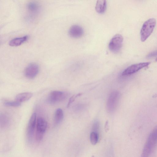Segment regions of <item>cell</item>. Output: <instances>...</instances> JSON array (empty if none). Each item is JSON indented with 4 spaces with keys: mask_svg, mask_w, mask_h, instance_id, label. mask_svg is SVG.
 Returning a JSON list of instances; mask_svg holds the SVG:
<instances>
[{
    "mask_svg": "<svg viewBox=\"0 0 157 157\" xmlns=\"http://www.w3.org/2000/svg\"><path fill=\"white\" fill-rule=\"evenodd\" d=\"M99 128V123L98 121H95L93 125L92 130L93 131L98 132Z\"/></svg>",
    "mask_w": 157,
    "mask_h": 157,
    "instance_id": "cell-19",
    "label": "cell"
},
{
    "mask_svg": "<svg viewBox=\"0 0 157 157\" xmlns=\"http://www.w3.org/2000/svg\"><path fill=\"white\" fill-rule=\"evenodd\" d=\"M63 110L60 108H58L55 111L54 122L55 124H59L63 120Z\"/></svg>",
    "mask_w": 157,
    "mask_h": 157,
    "instance_id": "cell-15",
    "label": "cell"
},
{
    "mask_svg": "<svg viewBox=\"0 0 157 157\" xmlns=\"http://www.w3.org/2000/svg\"><path fill=\"white\" fill-rule=\"evenodd\" d=\"M67 96V94L65 92L58 90L53 91L49 94L48 101L50 103L55 104L64 100Z\"/></svg>",
    "mask_w": 157,
    "mask_h": 157,
    "instance_id": "cell-6",
    "label": "cell"
},
{
    "mask_svg": "<svg viewBox=\"0 0 157 157\" xmlns=\"http://www.w3.org/2000/svg\"><path fill=\"white\" fill-rule=\"evenodd\" d=\"M36 115L35 113H33L29 120L27 129V136L29 141H31L33 136L34 132L36 123Z\"/></svg>",
    "mask_w": 157,
    "mask_h": 157,
    "instance_id": "cell-9",
    "label": "cell"
},
{
    "mask_svg": "<svg viewBox=\"0 0 157 157\" xmlns=\"http://www.w3.org/2000/svg\"><path fill=\"white\" fill-rule=\"evenodd\" d=\"M109 129L108 121H107L106 122L105 125V129L106 132L109 130Z\"/></svg>",
    "mask_w": 157,
    "mask_h": 157,
    "instance_id": "cell-21",
    "label": "cell"
},
{
    "mask_svg": "<svg viewBox=\"0 0 157 157\" xmlns=\"http://www.w3.org/2000/svg\"><path fill=\"white\" fill-rule=\"evenodd\" d=\"M150 62L140 63L135 64L129 66L122 73V75H128L136 72L143 68L147 67L150 64Z\"/></svg>",
    "mask_w": 157,
    "mask_h": 157,
    "instance_id": "cell-7",
    "label": "cell"
},
{
    "mask_svg": "<svg viewBox=\"0 0 157 157\" xmlns=\"http://www.w3.org/2000/svg\"><path fill=\"white\" fill-rule=\"evenodd\" d=\"M69 34L70 36L73 38H79L82 37L84 34L82 28L78 25H73L69 29Z\"/></svg>",
    "mask_w": 157,
    "mask_h": 157,
    "instance_id": "cell-10",
    "label": "cell"
},
{
    "mask_svg": "<svg viewBox=\"0 0 157 157\" xmlns=\"http://www.w3.org/2000/svg\"><path fill=\"white\" fill-rule=\"evenodd\" d=\"M123 41V38L121 35L119 34H116L109 43V49L113 52H118L122 48Z\"/></svg>",
    "mask_w": 157,
    "mask_h": 157,
    "instance_id": "cell-5",
    "label": "cell"
},
{
    "mask_svg": "<svg viewBox=\"0 0 157 157\" xmlns=\"http://www.w3.org/2000/svg\"><path fill=\"white\" fill-rule=\"evenodd\" d=\"M39 70V67L38 64L35 63H31L25 68V75L27 78H33L38 74Z\"/></svg>",
    "mask_w": 157,
    "mask_h": 157,
    "instance_id": "cell-8",
    "label": "cell"
},
{
    "mask_svg": "<svg viewBox=\"0 0 157 157\" xmlns=\"http://www.w3.org/2000/svg\"><path fill=\"white\" fill-rule=\"evenodd\" d=\"M47 126V122L44 118L42 117H39L37 118L35 138L37 142H39L42 140Z\"/></svg>",
    "mask_w": 157,
    "mask_h": 157,
    "instance_id": "cell-3",
    "label": "cell"
},
{
    "mask_svg": "<svg viewBox=\"0 0 157 157\" xmlns=\"http://www.w3.org/2000/svg\"><path fill=\"white\" fill-rule=\"evenodd\" d=\"M157 143V127L152 131L143 149L141 157L149 156L153 152Z\"/></svg>",
    "mask_w": 157,
    "mask_h": 157,
    "instance_id": "cell-1",
    "label": "cell"
},
{
    "mask_svg": "<svg viewBox=\"0 0 157 157\" xmlns=\"http://www.w3.org/2000/svg\"><path fill=\"white\" fill-rule=\"evenodd\" d=\"M33 95L31 92H26L19 94L16 95L15 100L20 103L29 99Z\"/></svg>",
    "mask_w": 157,
    "mask_h": 157,
    "instance_id": "cell-12",
    "label": "cell"
},
{
    "mask_svg": "<svg viewBox=\"0 0 157 157\" xmlns=\"http://www.w3.org/2000/svg\"><path fill=\"white\" fill-rule=\"evenodd\" d=\"M106 8V0H97L95 7V10L97 13L102 14L105 12Z\"/></svg>",
    "mask_w": 157,
    "mask_h": 157,
    "instance_id": "cell-13",
    "label": "cell"
},
{
    "mask_svg": "<svg viewBox=\"0 0 157 157\" xmlns=\"http://www.w3.org/2000/svg\"><path fill=\"white\" fill-rule=\"evenodd\" d=\"M157 56V50L150 53L148 56V57H151Z\"/></svg>",
    "mask_w": 157,
    "mask_h": 157,
    "instance_id": "cell-20",
    "label": "cell"
},
{
    "mask_svg": "<svg viewBox=\"0 0 157 157\" xmlns=\"http://www.w3.org/2000/svg\"><path fill=\"white\" fill-rule=\"evenodd\" d=\"M4 105L7 106L17 107L21 105V103L16 101H6L4 103Z\"/></svg>",
    "mask_w": 157,
    "mask_h": 157,
    "instance_id": "cell-17",
    "label": "cell"
},
{
    "mask_svg": "<svg viewBox=\"0 0 157 157\" xmlns=\"http://www.w3.org/2000/svg\"><path fill=\"white\" fill-rule=\"evenodd\" d=\"M120 94L117 91L112 92L109 95L107 103V108L109 113L113 112L116 109L120 99Z\"/></svg>",
    "mask_w": 157,
    "mask_h": 157,
    "instance_id": "cell-4",
    "label": "cell"
},
{
    "mask_svg": "<svg viewBox=\"0 0 157 157\" xmlns=\"http://www.w3.org/2000/svg\"><path fill=\"white\" fill-rule=\"evenodd\" d=\"M28 38V36L14 38L10 42L9 44L11 46H17L21 45L26 41Z\"/></svg>",
    "mask_w": 157,
    "mask_h": 157,
    "instance_id": "cell-14",
    "label": "cell"
},
{
    "mask_svg": "<svg viewBox=\"0 0 157 157\" xmlns=\"http://www.w3.org/2000/svg\"><path fill=\"white\" fill-rule=\"evenodd\" d=\"M82 95L81 94L79 93L76 95H74L72 96L70 99L68 103L67 107L68 108L69 107L71 104L76 99V98L81 96Z\"/></svg>",
    "mask_w": 157,
    "mask_h": 157,
    "instance_id": "cell-18",
    "label": "cell"
},
{
    "mask_svg": "<svg viewBox=\"0 0 157 157\" xmlns=\"http://www.w3.org/2000/svg\"><path fill=\"white\" fill-rule=\"evenodd\" d=\"M27 8L29 13L32 14H35L39 12L40 9L39 4L35 2H31L28 3Z\"/></svg>",
    "mask_w": 157,
    "mask_h": 157,
    "instance_id": "cell-11",
    "label": "cell"
},
{
    "mask_svg": "<svg viewBox=\"0 0 157 157\" xmlns=\"http://www.w3.org/2000/svg\"><path fill=\"white\" fill-rule=\"evenodd\" d=\"M99 139L98 132L92 131L90 135V141L93 145H95L98 142Z\"/></svg>",
    "mask_w": 157,
    "mask_h": 157,
    "instance_id": "cell-16",
    "label": "cell"
},
{
    "mask_svg": "<svg viewBox=\"0 0 157 157\" xmlns=\"http://www.w3.org/2000/svg\"><path fill=\"white\" fill-rule=\"evenodd\" d=\"M156 24L154 18H150L143 24L140 32V39L142 42L145 41L153 32Z\"/></svg>",
    "mask_w": 157,
    "mask_h": 157,
    "instance_id": "cell-2",
    "label": "cell"
}]
</instances>
